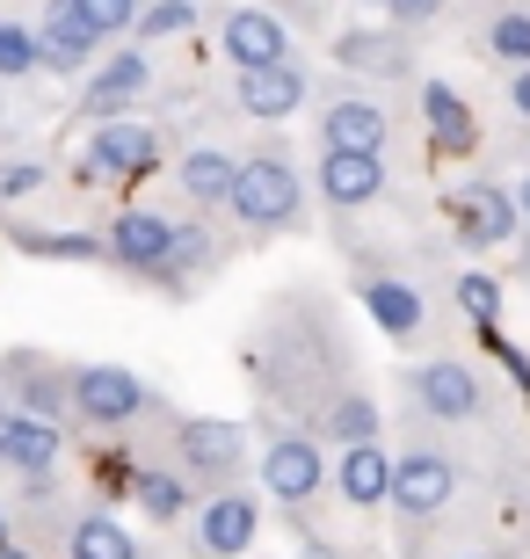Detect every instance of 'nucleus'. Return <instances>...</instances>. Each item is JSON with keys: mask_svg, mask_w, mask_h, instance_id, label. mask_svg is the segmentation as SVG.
Returning a JSON list of instances; mask_svg holds the SVG:
<instances>
[{"mask_svg": "<svg viewBox=\"0 0 530 559\" xmlns=\"http://www.w3.org/2000/svg\"><path fill=\"white\" fill-rule=\"evenodd\" d=\"M73 8L87 15V29H95L103 44H123V37H131V22H139V8H145V0H73Z\"/></svg>", "mask_w": 530, "mask_h": 559, "instance_id": "obj_32", "label": "nucleus"}, {"mask_svg": "<svg viewBox=\"0 0 530 559\" xmlns=\"http://www.w3.org/2000/svg\"><path fill=\"white\" fill-rule=\"evenodd\" d=\"M175 145L182 131L175 124H153V117H109V124H87L81 145H73V160H66V182L87 189V197H123V189H139L145 175H161L175 160Z\"/></svg>", "mask_w": 530, "mask_h": 559, "instance_id": "obj_5", "label": "nucleus"}, {"mask_svg": "<svg viewBox=\"0 0 530 559\" xmlns=\"http://www.w3.org/2000/svg\"><path fill=\"white\" fill-rule=\"evenodd\" d=\"M509 248H516V284H523V290H530V218H523V233H516Z\"/></svg>", "mask_w": 530, "mask_h": 559, "instance_id": "obj_35", "label": "nucleus"}, {"mask_svg": "<svg viewBox=\"0 0 530 559\" xmlns=\"http://www.w3.org/2000/svg\"><path fill=\"white\" fill-rule=\"evenodd\" d=\"M30 29H37L44 81H81L87 66L109 51V44L87 29V15L73 8V0H30Z\"/></svg>", "mask_w": 530, "mask_h": 559, "instance_id": "obj_23", "label": "nucleus"}, {"mask_svg": "<svg viewBox=\"0 0 530 559\" xmlns=\"http://www.w3.org/2000/svg\"><path fill=\"white\" fill-rule=\"evenodd\" d=\"M356 8H364V15L400 22V29H436V22H450L458 0H356Z\"/></svg>", "mask_w": 530, "mask_h": 559, "instance_id": "obj_31", "label": "nucleus"}, {"mask_svg": "<svg viewBox=\"0 0 530 559\" xmlns=\"http://www.w3.org/2000/svg\"><path fill=\"white\" fill-rule=\"evenodd\" d=\"M167 457L197 479V495L211 487H247L255 479V421H225V415H182L167 421Z\"/></svg>", "mask_w": 530, "mask_h": 559, "instance_id": "obj_8", "label": "nucleus"}, {"mask_svg": "<svg viewBox=\"0 0 530 559\" xmlns=\"http://www.w3.org/2000/svg\"><path fill=\"white\" fill-rule=\"evenodd\" d=\"M392 197V153H356V145H320L313 160V204L334 211V218H356V211L386 204Z\"/></svg>", "mask_w": 530, "mask_h": 559, "instance_id": "obj_17", "label": "nucleus"}, {"mask_svg": "<svg viewBox=\"0 0 530 559\" xmlns=\"http://www.w3.org/2000/svg\"><path fill=\"white\" fill-rule=\"evenodd\" d=\"M204 22H211V0H145L131 37L153 44V51H182L189 37H204Z\"/></svg>", "mask_w": 530, "mask_h": 559, "instance_id": "obj_29", "label": "nucleus"}, {"mask_svg": "<svg viewBox=\"0 0 530 559\" xmlns=\"http://www.w3.org/2000/svg\"><path fill=\"white\" fill-rule=\"evenodd\" d=\"M414 117H422V139L436 160H472V153H487V131H480V109L458 95L450 81H414Z\"/></svg>", "mask_w": 530, "mask_h": 559, "instance_id": "obj_24", "label": "nucleus"}, {"mask_svg": "<svg viewBox=\"0 0 530 559\" xmlns=\"http://www.w3.org/2000/svg\"><path fill=\"white\" fill-rule=\"evenodd\" d=\"M167 421H175V400L145 385L139 371L103 364V356L73 364V429L81 436H167Z\"/></svg>", "mask_w": 530, "mask_h": 559, "instance_id": "obj_6", "label": "nucleus"}, {"mask_svg": "<svg viewBox=\"0 0 530 559\" xmlns=\"http://www.w3.org/2000/svg\"><path fill=\"white\" fill-rule=\"evenodd\" d=\"M509 189H516V211H523V218H530V160H523V175H516Z\"/></svg>", "mask_w": 530, "mask_h": 559, "instance_id": "obj_36", "label": "nucleus"}, {"mask_svg": "<svg viewBox=\"0 0 530 559\" xmlns=\"http://www.w3.org/2000/svg\"><path fill=\"white\" fill-rule=\"evenodd\" d=\"M8 538H15V531H8V495H0V545H8Z\"/></svg>", "mask_w": 530, "mask_h": 559, "instance_id": "obj_37", "label": "nucleus"}, {"mask_svg": "<svg viewBox=\"0 0 530 559\" xmlns=\"http://www.w3.org/2000/svg\"><path fill=\"white\" fill-rule=\"evenodd\" d=\"M73 443H81V429H59V421L22 415V407H0V465H8V479L73 465Z\"/></svg>", "mask_w": 530, "mask_h": 559, "instance_id": "obj_25", "label": "nucleus"}, {"mask_svg": "<svg viewBox=\"0 0 530 559\" xmlns=\"http://www.w3.org/2000/svg\"><path fill=\"white\" fill-rule=\"evenodd\" d=\"M0 479H8V465H0Z\"/></svg>", "mask_w": 530, "mask_h": 559, "instance_id": "obj_40", "label": "nucleus"}, {"mask_svg": "<svg viewBox=\"0 0 530 559\" xmlns=\"http://www.w3.org/2000/svg\"><path fill=\"white\" fill-rule=\"evenodd\" d=\"M450 22H458V44L480 66H494V73L530 66V0H458Z\"/></svg>", "mask_w": 530, "mask_h": 559, "instance_id": "obj_19", "label": "nucleus"}, {"mask_svg": "<svg viewBox=\"0 0 530 559\" xmlns=\"http://www.w3.org/2000/svg\"><path fill=\"white\" fill-rule=\"evenodd\" d=\"M502 109H509V124L530 131V66H509V73H502Z\"/></svg>", "mask_w": 530, "mask_h": 559, "instance_id": "obj_34", "label": "nucleus"}, {"mask_svg": "<svg viewBox=\"0 0 530 559\" xmlns=\"http://www.w3.org/2000/svg\"><path fill=\"white\" fill-rule=\"evenodd\" d=\"M444 559H494V552H444Z\"/></svg>", "mask_w": 530, "mask_h": 559, "instance_id": "obj_39", "label": "nucleus"}, {"mask_svg": "<svg viewBox=\"0 0 530 559\" xmlns=\"http://www.w3.org/2000/svg\"><path fill=\"white\" fill-rule=\"evenodd\" d=\"M313 95H320V81H313L306 59H284V66H255V73H233L225 81V109L233 117H247V124H291V117H306Z\"/></svg>", "mask_w": 530, "mask_h": 559, "instance_id": "obj_16", "label": "nucleus"}, {"mask_svg": "<svg viewBox=\"0 0 530 559\" xmlns=\"http://www.w3.org/2000/svg\"><path fill=\"white\" fill-rule=\"evenodd\" d=\"M167 240H175V211L167 204H145V197H123V204L103 211V248H109V270L123 284H145L161 270Z\"/></svg>", "mask_w": 530, "mask_h": 559, "instance_id": "obj_18", "label": "nucleus"}, {"mask_svg": "<svg viewBox=\"0 0 530 559\" xmlns=\"http://www.w3.org/2000/svg\"><path fill=\"white\" fill-rule=\"evenodd\" d=\"M44 87V59H37V29L22 8L0 0V95H30Z\"/></svg>", "mask_w": 530, "mask_h": 559, "instance_id": "obj_28", "label": "nucleus"}, {"mask_svg": "<svg viewBox=\"0 0 530 559\" xmlns=\"http://www.w3.org/2000/svg\"><path fill=\"white\" fill-rule=\"evenodd\" d=\"M269 8H276L298 37H320V29H327V0H269Z\"/></svg>", "mask_w": 530, "mask_h": 559, "instance_id": "obj_33", "label": "nucleus"}, {"mask_svg": "<svg viewBox=\"0 0 530 559\" xmlns=\"http://www.w3.org/2000/svg\"><path fill=\"white\" fill-rule=\"evenodd\" d=\"M51 182H59V160L51 153H8L0 145V218L8 211H30Z\"/></svg>", "mask_w": 530, "mask_h": 559, "instance_id": "obj_30", "label": "nucleus"}, {"mask_svg": "<svg viewBox=\"0 0 530 559\" xmlns=\"http://www.w3.org/2000/svg\"><path fill=\"white\" fill-rule=\"evenodd\" d=\"M240 371L255 393V415H284L334 443L386 436V400L364 371V349L349 334V312L327 284H284L269 290L255 328L240 342Z\"/></svg>", "mask_w": 530, "mask_h": 559, "instance_id": "obj_1", "label": "nucleus"}, {"mask_svg": "<svg viewBox=\"0 0 530 559\" xmlns=\"http://www.w3.org/2000/svg\"><path fill=\"white\" fill-rule=\"evenodd\" d=\"M444 290H450V312L472 328V342L502 334V306H509V290H502V276H494V270H472L466 254H450Z\"/></svg>", "mask_w": 530, "mask_h": 559, "instance_id": "obj_27", "label": "nucleus"}, {"mask_svg": "<svg viewBox=\"0 0 530 559\" xmlns=\"http://www.w3.org/2000/svg\"><path fill=\"white\" fill-rule=\"evenodd\" d=\"M233 248H240V233L225 226V211H182V218H175V240H167V254H161V270L145 276V290L189 306V298H204V290L233 270Z\"/></svg>", "mask_w": 530, "mask_h": 559, "instance_id": "obj_9", "label": "nucleus"}, {"mask_svg": "<svg viewBox=\"0 0 530 559\" xmlns=\"http://www.w3.org/2000/svg\"><path fill=\"white\" fill-rule=\"evenodd\" d=\"M436 211H444V240L458 254H494L509 248L516 233H523V211H516V189L502 182V175H466V182H450L444 197H436Z\"/></svg>", "mask_w": 530, "mask_h": 559, "instance_id": "obj_12", "label": "nucleus"}, {"mask_svg": "<svg viewBox=\"0 0 530 559\" xmlns=\"http://www.w3.org/2000/svg\"><path fill=\"white\" fill-rule=\"evenodd\" d=\"M386 421H428L450 436H516V385L466 349H422L392 371Z\"/></svg>", "mask_w": 530, "mask_h": 559, "instance_id": "obj_3", "label": "nucleus"}, {"mask_svg": "<svg viewBox=\"0 0 530 559\" xmlns=\"http://www.w3.org/2000/svg\"><path fill=\"white\" fill-rule=\"evenodd\" d=\"M0 240L30 262H73V270H109V248H103V226H30L22 211L0 218Z\"/></svg>", "mask_w": 530, "mask_h": 559, "instance_id": "obj_26", "label": "nucleus"}, {"mask_svg": "<svg viewBox=\"0 0 530 559\" xmlns=\"http://www.w3.org/2000/svg\"><path fill=\"white\" fill-rule=\"evenodd\" d=\"M0 145H8V95H0Z\"/></svg>", "mask_w": 530, "mask_h": 559, "instance_id": "obj_38", "label": "nucleus"}, {"mask_svg": "<svg viewBox=\"0 0 530 559\" xmlns=\"http://www.w3.org/2000/svg\"><path fill=\"white\" fill-rule=\"evenodd\" d=\"M255 538H262V495L255 487H211V495H197L182 523L189 559H247Z\"/></svg>", "mask_w": 530, "mask_h": 559, "instance_id": "obj_14", "label": "nucleus"}, {"mask_svg": "<svg viewBox=\"0 0 530 559\" xmlns=\"http://www.w3.org/2000/svg\"><path fill=\"white\" fill-rule=\"evenodd\" d=\"M392 87H370V81H327L313 95V139L320 145H356V153H392L408 117L386 103Z\"/></svg>", "mask_w": 530, "mask_h": 559, "instance_id": "obj_10", "label": "nucleus"}, {"mask_svg": "<svg viewBox=\"0 0 530 559\" xmlns=\"http://www.w3.org/2000/svg\"><path fill=\"white\" fill-rule=\"evenodd\" d=\"M225 226L240 233V248H269V240L313 233V175L291 160V145L276 131L240 145V175H233V197H225Z\"/></svg>", "mask_w": 530, "mask_h": 559, "instance_id": "obj_4", "label": "nucleus"}, {"mask_svg": "<svg viewBox=\"0 0 530 559\" xmlns=\"http://www.w3.org/2000/svg\"><path fill=\"white\" fill-rule=\"evenodd\" d=\"M123 501L139 509L153 531H182L189 509H197V479L167 457V436H153L139 451V465H131V487H123Z\"/></svg>", "mask_w": 530, "mask_h": 559, "instance_id": "obj_22", "label": "nucleus"}, {"mask_svg": "<svg viewBox=\"0 0 530 559\" xmlns=\"http://www.w3.org/2000/svg\"><path fill=\"white\" fill-rule=\"evenodd\" d=\"M334 451L327 436L306 429V421H284V415H255V479H262V501H276L284 531L298 538V552H342V559H370V545H349L334 538Z\"/></svg>", "mask_w": 530, "mask_h": 559, "instance_id": "obj_2", "label": "nucleus"}, {"mask_svg": "<svg viewBox=\"0 0 530 559\" xmlns=\"http://www.w3.org/2000/svg\"><path fill=\"white\" fill-rule=\"evenodd\" d=\"M233 175H240V145L219 139V131L182 139V145H175V160H167V189H175V204H182V211H225Z\"/></svg>", "mask_w": 530, "mask_h": 559, "instance_id": "obj_20", "label": "nucleus"}, {"mask_svg": "<svg viewBox=\"0 0 530 559\" xmlns=\"http://www.w3.org/2000/svg\"><path fill=\"white\" fill-rule=\"evenodd\" d=\"M81 81H87V87L73 95V109H66L59 139H73V131H87V124H109V117H139V109L167 103L161 51H153V44H139V37L109 44V51H103L95 66H87Z\"/></svg>", "mask_w": 530, "mask_h": 559, "instance_id": "obj_7", "label": "nucleus"}, {"mask_svg": "<svg viewBox=\"0 0 530 559\" xmlns=\"http://www.w3.org/2000/svg\"><path fill=\"white\" fill-rule=\"evenodd\" d=\"M204 29H211V51L225 59V73H255V66L298 59V29L269 0H225V8H211Z\"/></svg>", "mask_w": 530, "mask_h": 559, "instance_id": "obj_13", "label": "nucleus"}, {"mask_svg": "<svg viewBox=\"0 0 530 559\" xmlns=\"http://www.w3.org/2000/svg\"><path fill=\"white\" fill-rule=\"evenodd\" d=\"M0 407H22V415H44L59 429H73V356L0 349Z\"/></svg>", "mask_w": 530, "mask_h": 559, "instance_id": "obj_15", "label": "nucleus"}, {"mask_svg": "<svg viewBox=\"0 0 530 559\" xmlns=\"http://www.w3.org/2000/svg\"><path fill=\"white\" fill-rule=\"evenodd\" d=\"M327 59H334V73H349V81L414 87L422 81V29H400V22H386V15L342 22V29H327Z\"/></svg>", "mask_w": 530, "mask_h": 559, "instance_id": "obj_11", "label": "nucleus"}, {"mask_svg": "<svg viewBox=\"0 0 530 559\" xmlns=\"http://www.w3.org/2000/svg\"><path fill=\"white\" fill-rule=\"evenodd\" d=\"M334 509L349 523H378L392 495V443L386 436H364V443H334Z\"/></svg>", "mask_w": 530, "mask_h": 559, "instance_id": "obj_21", "label": "nucleus"}]
</instances>
